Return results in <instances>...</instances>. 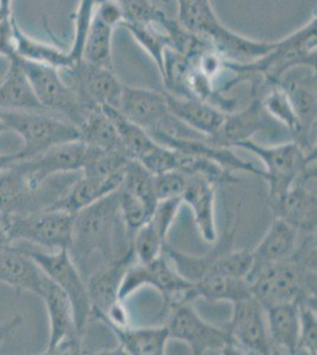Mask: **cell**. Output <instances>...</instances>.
<instances>
[{"instance_id": "19", "label": "cell", "mask_w": 317, "mask_h": 355, "mask_svg": "<svg viewBox=\"0 0 317 355\" xmlns=\"http://www.w3.org/2000/svg\"><path fill=\"white\" fill-rule=\"evenodd\" d=\"M135 261L137 259L130 244L129 250L122 257L105 263L96 272L85 279L93 316L97 319L105 316L115 304L122 302L119 299L121 283L125 277L126 271Z\"/></svg>"}, {"instance_id": "24", "label": "cell", "mask_w": 317, "mask_h": 355, "mask_svg": "<svg viewBox=\"0 0 317 355\" xmlns=\"http://www.w3.org/2000/svg\"><path fill=\"white\" fill-rule=\"evenodd\" d=\"M165 95L171 114L207 139L217 133L224 122L226 113L209 102L193 97L177 96L167 92Z\"/></svg>"}, {"instance_id": "39", "label": "cell", "mask_w": 317, "mask_h": 355, "mask_svg": "<svg viewBox=\"0 0 317 355\" xmlns=\"http://www.w3.org/2000/svg\"><path fill=\"white\" fill-rule=\"evenodd\" d=\"M11 239L8 232V216L0 212V249L11 245Z\"/></svg>"}, {"instance_id": "35", "label": "cell", "mask_w": 317, "mask_h": 355, "mask_svg": "<svg viewBox=\"0 0 317 355\" xmlns=\"http://www.w3.org/2000/svg\"><path fill=\"white\" fill-rule=\"evenodd\" d=\"M300 341L298 353L316 355L317 353V319L316 300L300 299Z\"/></svg>"}, {"instance_id": "14", "label": "cell", "mask_w": 317, "mask_h": 355, "mask_svg": "<svg viewBox=\"0 0 317 355\" xmlns=\"http://www.w3.org/2000/svg\"><path fill=\"white\" fill-rule=\"evenodd\" d=\"M93 150V146L75 140L55 146L36 157L18 160L16 166L33 185L42 187L49 178L57 174L83 171Z\"/></svg>"}, {"instance_id": "8", "label": "cell", "mask_w": 317, "mask_h": 355, "mask_svg": "<svg viewBox=\"0 0 317 355\" xmlns=\"http://www.w3.org/2000/svg\"><path fill=\"white\" fill-rule=\"evenodd\" d=\"M144 286L155 288L160 293L166 311L194 300L193 283L178 274L164 252L151 262H134L129 266L121 283L119 299L123 301Z\"/></svg>"}, {"instance_id": "25", "label": "cell", "mask_w": 317, "mask_h": 355, "mask_svg": "<svg viewBox=\"0 0 317 355\" xmlns=\"http://www.w3.org/2000/svg\"><path fill=\"white\" fill-rule=\"evenodd\" d=\"M216 186L217 184L206 178L189 175L185 191L181 196L182 202L192 209L201 239L207 243H214L218 239L214 219Z\"/></svg>"}, {"instance_id": "2", "label": "cell", "mask_w": 317, "mask_h": 355, "mask_svg": "<svg viewBox=\"0 0 317 355\" xmlns=\"http://www.w3.org/2000/svg\"><path fill=\"white\" fill-rule=\"evenodd\" d=\"M178 5V23L209 43L228 61L248 63L264 56L275 46L276 42H258L241 36L226 28L218 19L211 0H175Z\"/></svg>"}, {"instance_id": "31", "label": "cell", "mask_w": 317, "mask_h": 355, "mask_svg": "<svg viewBox=\"0 0 317 355\" xmlns=\"http://www.w3.org/2000/svg\"><path fill=\"white\" fill-rule=\"evenodd\" d=\"M193 296L194 299L203 297L211 302L230 301L234 303L251 297L252 294L245 279L225 275H207L193 283Z\"/></svg>"}, {"instance_id": "20", "label": "cell", "mask_w": 317, "mask_h": 355, "mask_svg": "<svg viewBox=\"0 0 317 355\" xmlns=\"http://www.w3.org/2000/svg\"><path fill=\"white\" fill-rule=\"evenodd\" d=\"M120 113L147 133L160 127L171 115L165 92L123 85L121 95Z\"/></svg>"}, {"instance_id": "3", "label": "cell", "mask_w": 317, "mask_h": 355, "mask_svg": "<svg viewBox=\"0 0 317 355\" xmlns=\"http://www.w3.org/2000/svg\"><path fill=\"white\" fill-rule=\"evenodd\" d=\"M296 67H316V16L283 40L276 42L269 53L248 63L224 60V69L241 75L258 73L266 85H275L285 73Z\"/></svg>"}, {"instance_id": "40", "label": "cell", "mask_w": 317, "mask_h": 355, "mask_svg": "<svg viewBox=\"0 0 317 355\" xmlns=\"http://www.w3.org/2000/svg\"><path fill=\"white\" fill-rule=\"evenodd\" d=\"M20 160L19 154H0V173Z\"/></svg>"}, {"instance_id": "29", "label": "cell", "mask_w": 317, "mask_h": 355, "mask_svg": "<svg viewBox=\"0 0 317 355\" xmlns=\"http://www.w3.org/2000/svg\"><path fill=\"white\" fill-rule=\"evenodd\" d=\"M0 110L46 112L42 107L18 57L10 60L8 73L0 82Z\"/></svg>"}, {"instance_id": "4", "label": "cell", "mask_w": 317, "mask_h": 355, "mask_svg": "<svg viewBox=\"0 0 317 355\" xmlns=\"http://www.w3.org/2000/svg\"><path fill=\"white\" fill-rule=\"evenodd\" d=\"M245 279L264 311L303 297L316 300V270L305 268L293 257L250 271Z\"/></svg>"}, {"instance_id": "32", "label": "cell", "mask_w": 317, "mask_h": 355, "mask_svg": "<svg viewBox=\"0 0 317 355\" xmlns=\"http://www.w3.org/2000/svg\"><path fill=\"white\" fill-rule=\"evenodd\" d=\"M82 141L105 152L125 154L117 125L107 112L94 110L78 127ZM126 155V154H125Z\"/></svg>"}, {"instance_id": "28", "label": "cell", "mask_w": 317, "mask_h": 355, "mask_svg": "<svg viewBox=\"0 0 317 355\" xmlns=\"http://www.w3.org/2000/svg\"><path fill=\"white\" fill-rule=\"evenodd\" d=\"M119 340L121 351L132 355H164L169 340L166 326L159 327L132 328L119 326L109 321H102Z\"/></svg>"}, {"instance_id": "12", "label": "cell", "mask_w": 317, "mask_h": 355, "mask_svg": "<svg viewBox=\"0 0 317 355\" xmlns=\"http://www.w3.org/2000/svg\"><path fill=\"white\" fill-rule=\"evenodd\" d=\"M65 71L70 76L69 85L88 110H119L125 85L121 83L114 69L80 60Z\"/></svg>"}, {"instance_id": "18", "label": "cell", "mask_w": 317, "mask_h": 355, "mask_svg": "<svg viewBox=\"0 0 317 355\" xmlns=\"http://www.w3.org/2000/svg\"><path fill=\"white\" fill-rule=\"evenodd\" d=\"M122 21V10L115 0H101L95 5L83 49L85 61L114 69L112 33L117 26H121Z\"/></svg>"}, {"instance_id": "27", "label": "cell", "mask_w": 317, "mask_h": 355, "mask_svg": "<svg viewBox=\"0 0 317 355\" xmlns=\"http://www.w3.org/2000/svg\"><path fill=\"white\" fill-rule=\"evenodd\" d=\"M298 230L284 219L275 218L252 252L251 271L273 263L289 259L298 248ZM250 274V272H249Z\"/></svg>"}, {"instance_id": "6", "label": "cell", "mask_w": 317, "mask_h": 355, "mask_svg": "<svg viewBox=\"0 0 317 355\" xmlns=\"http://www.w3.org/2000/svg\"><path fill=\"white\" fill-rule=\"evenodd\" d=\"M8 232L13 243H28L43 250H68L75 214L44 207L26 214H8Z\"/></svg>"}, {"instance_id": "10", "label": "cell", "mask_w": 317, "mask_h": 355, "mask_svg": "<svg viewBox=\"0 0 317 355\" xmlns=\"http://www.w3.org/2000/svg\"><path fill=\"white\" fill-rule=\"evenodd\" d=\"M18 61L42 107L80 127L92 110L80 102L71 85L60 76V69L22 58H18Z\"/></svg>"}, {"instance_id": "16", "label": "cell", "mask_w": 317, "mask_h": 355, "mask_svg": "<svg viewBox=\"0 0 317 355\" xmlns=\"http://www.w3.org/2000/svg\"><path fill=\"white\" fill-rule=\"evenodd\" d=\"M40 297L45 302L50 321L46 354L80 353V335L75 326L73 306L68 295L46 276Z\"/></svg>"}, {"instance_id": "42", "label": "cell", "mask_w": 317, "mask_h": 355, "mask_svg": "<svg viewBox=\"0 0 317 355\" xmlns=\"http://www.w3.org/2000/svg\"><path fill=\"white\" fill-rule=\"evenodd\" d=\"M162 1H164V3H169V0H162Z\"/></svg>"}, {"instance_id": "22", "label": "cell", "mask_w": 317, "mask_h": 355, "mask_svg": "<svg viewBox=\"0 0 317 355\" xmlns=\"http://www.w3.org/2000/svg\"><path fill=\"white\" fill-rule=\"evenodd\" d=\"M46 275L30 256L15 244L0 249V284L40 296Z\"/></svg>"}, {"instance_id": "1", "label": "cell", "mask_w": 317, "mask_h": 355, "mask_svg": "<svg viewBox=\"0 0 317 355\" xmlns=\"http://www.w3.org/2000/svg\"><path fill=\"white\" fill-rule=\"evenodd\" d=\"M121 229L126 226L121 218L117 190L75 214L68 251L77 268L95 254H100L105 264L122 257L127 251L117 249Z\"/></svg>"}, {"instance_id": "33", "label": "cell", "mask_w": 317, "mask_h": 355, "mask_svg": "<svg viewBox=\"0 0 317 355\" xmlns=\"http://www.w3.org/2000/svg\"><path fill=\"white\" fill-rule=\"evenodd\" d=\"M102 110H105L110 115L112 121L117 125V133L122 142L126 157H128L129 160L140 162L146 154L157 146V142L153 140L145 130L127 120L120 113V110L114 108H103Z\"/></svg>"}, {"instance_id": "17", "label": "cell", "mask_w": 317, "mask_h": 355, "mask_svg": "<svg viewBox=\"0 0 317 355\" xmlns=\"http://www.w3.org/2000/svg\"><path fill=\"white\" fill-rule=\"evenodd\" d=\"M275 218L284 219L298 231H316V164L298 178L289 190L271 202Z\"/></svg>"}, {"instance_id": "23", "label": "cell", "mask_w": 317, "mask_h": 355, "mask_svg": "<svg viewBox=\"0 0 317 355\" xmlns=\"http://www.w3.org/2000/svg\"><path fill=\"white\" fill-rule=\"evenodd\" d=\"M125 171L126 168L107 178L89 177L82 174L78 180L69 186L68 190L60 194L48 207L77 214L82 209L97 202L98 199L117 191L122 184Z\"/></svg>"}, {"instance_id": "36", "label": "cell", "mask_w": 317, "mask_h": 355, "mask_svg": "<svg viewBox=\"0 0 317 355\" xmlns=\"http://www.w3.org/2000/svg\"><path fill=\"white\" fill-rule=\"evenodd\" d=\"M96 4V0H80V5L77 8L76 16H75V35H74L73 44L68 50L73 65L80 60H83L85 38L88 33L89 25L93 18L94 8Z\"/></svg>"}, {"instance_id": "5", "label": "cell", "mask_w": 317, "mask_h": 355, "mask_svg": "<svg viewBox=\"0 0 317 355\" xmlns=\"http://www.w3.org/2000/svg\"><path fill=\"white\" fill-rule=\"evenodd\" d=\"M49 112L1 110L0 117L8 127L18 134L24 142L18 152L20 160L36 157L55 146L80 140L78 127Z\"/></svg>"}, {"instance_id": "21", "label": "cell", "mask_w": 317, "mask_h": 355, "mask_svg": "<svg viewBox=\"0 0 317 355\" xmlns=\"http://www.w3.org/2000/svg\"><path fill=\"white\" fill-rule=\"evenodd\" d=\"M266 112L261 97L237 113H226L224 122L217 133L209 137V142L219 147H237L241 142L251 140L255 134L265 130Z\"/></svg>"}, {"instance_id": "30", "label": "cell", "mask_w": 317, "mask_h": 355, "mask_svg": "<svg viewBox=\"0 0 317 355\" xmlns=\"http://www.w3.org/2000/svg\"><path fill=\"white\" fill-rule=\"evenodd\" d=\"M13 40L18 58L40 64L51 65L60 70H67L73 65L68 50H63L57 45L49 44L28 36L22 30L17 21L13 25Z\"/></svg>"}, {"instance_id": "34", "label": "cell", "mask_w": 317, "mask_h": 355, "mask_svg": "<svg viewBox=\"0 0 317 355\" xmlns=\"http://www.w3.org/2000/svg\"><path fill=\"white\" fill-rule=\"evenodd\" d=\"M261 98L266 114L284 125L293 134V141L301 146V125L284 90L278 85H270L268 94Z\"/></svg>"}, {"instance_id": "43", "label": "cell", "mask_w": 317, "mask_h": 355, "mask_svg": "<svg viewBox=\"0 0 317 355\" xmlns=\"http://www.w3.org/2000/svg\"><path fill=\"white\" fill-rule=\"evenodd\" d=\"M97 3H98V1H101V0H96Z\"/></svg>"}, {"instance_id": "38", "label": "cell", "mask_w": 317, "mask_h": 355, "mask_svg": "<svg viewBox=\"0 0 317 355\" xmlns=\"http://www.w3.org/2000/svg\"><path fill=\"white\" fill-rule=\"evenodd\" d=\"M20 323H22V319L19 316H15L12 319L5 321L4 323H0V346L5 340L8 339L10 334H12L13 331L19 327Z\"/></svg>"}, {"instance_id": "7", "label": "cell", "mask_w": 317, "mask_h": 355, "mask_svg": "<svg viewBox=\"0 0 317 355\" xmlns=\"http://www.w3.org/2000/svg\"><path fill=\"white\" fill-rule=\"evenodd\" d=\"M16 245V244H15ZM37 263L49 279L68 295L74 311V320L78 334H83L88 321L93 316L85 279L68 250H43L37 246L22 243L17 245Z\"/></svg>"}, {"instance_id": "15", "label": "cell", "mask_w": 317, "mask_h": 355, "mask_svg": "<svg viewBox=\"0 0 317 355\" xmlns=\"http://www.w3.org/2000/svg\"><path fill=\"white\" fill-rule=\"evenodd\" d=\"M277 85L284 90L298 115L302 130V148L307 152L316 150V144L311 140L316 125V68L290 69Z\"/></svg>"}, {"instance_id": "11", "label": "cell", "mask_w": 317, "mask_h": 355, "mask_svg": "<svg viewBox=\"0 0 317 355\" xmlns=\"http://www.w3.org/2000/svg\"><path fill=\"white\" fill-rule=\"evenodd\" d=\"M167 314L165 326L169 329V339L185 343L192 354L231 353V341L226 329L201 319L191 302L180 303L169 309Z\"/></svg>"}, {"instance_id": "26", "label": "cell", "mask_w": 317, "mask_h": 355, "mask_svg": "<svg viewBox=\"0 0 317 355\" xmlns=\"http://www.w3.org/2000/svg\"><path fill=\"white\" fill-rule=\"evenodd\" d=\"M273 353L298 354L300 311L298 301L278 303L265 309Z\"/></svg>"}, {"instance_id": "41", "label": "cell", "mask_w": 317, "mask_h": 355, "mask_svg": "<svg viewBox=\"0 0 317 355\" xmlns=\"http://www.w3.org/2000/svg\"><path fill=\"white\" fill-rule=\"evenodd\" d=\"M5 130H8V127L5 125L4 122H3V120H1V117H0V134L3 133V132H5Z\"/></svg>"}, {"instance_id": "37", "label": "cell", "mask_w": 317, "mask_h": 355, "mask_svg": "<svg viewBox=\"0 0 317 355\" xmlns=\"http://www.w3.org/2000/svg\"><path fill=\"white\" fill-rule=\"evenodd\" d=\"M189 175L180 171H167L153 174V190L157 202L167 199L181 198L187 185Z\"/></svg>"}, {"instance_id": "13", "label": "cell", "mask_w": 317, "mask_h": 355, "mask_svg": "<svg viewBox=\"0 0 317 355\" xmlns=\"http://www.w3.org/2000/svg\"><path fill=\"white\" fill-rule=\"evenodd\" d=\"M231 341V353L271 354L264 308L253 296L233 303V313L225 327Z\"/></svg>"}, {"instance_id": "9", "label": "cell", "mask_w": 317, "mask_h": 355, "mask_svg": "<svg viewBox=\"0 0 317 355\" xmlns=\"http://www.w3.org/2000/svg\"><path fill=\"white\" fill-rule=\"evenodd\" d=\"M237 147L261 157L266 167L264 179L269 182L270 204L281 198L305 171L316 164V150L307 152L295 141L266 147L251 139Z\"/></svg>"}]
</instances>
